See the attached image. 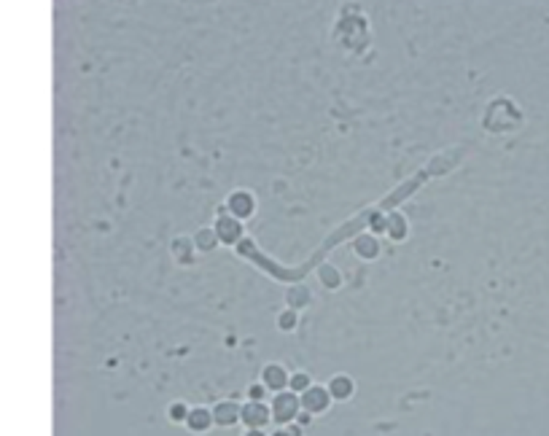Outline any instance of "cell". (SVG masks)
Instances as JSON below:
<instances>
[{"instance_id": "e0dca14e", "label": "cell", "mask_w": 549, "mask_h": 436, "mask_svg": "<svg viewBox=\"0 0 549 436\" xmlns=\"http://www.w3.org/2000/svg\"><path fill=\"white\" fill-rule=\"evenodd\" d=\"M186 415H189V407H186V404H181V401H178V404H172L170 407L172 420H183V423H186Z\"/></svg>"}, {"instance_id": "d6986e66", "label": "cell", "mask_w": 549, "mask_h": 436, "mask_svg": "<svg viewBox=\"0 0 549 436\" xmlns=\"http://www.w3.org/2000/svg\"><path fill=\"white\" fill-rule=\"evenodd\" d=\"M372 229H375V232H385V229H388V218H375V221H372Z\"/></svg>"}, {"instance_id": "ac0fdd59", "label": "cell", "mask_w": 549, "mask_h": 436, "mask_svg": "<svg viewBox=\"0 0 549 436\" xmlns=\"http://www.w3.org/2000/svg\"><path fill=\"white\" fill-rule=\"evenodd\" d=\"M248 396H250V401H262L266 396V388L264 385H250L248 388Z\"/></svg>"}, {"instance_id": "5bb4252c", "label": "cell", "mask_w": 549, "mask_h": 436, "mask_svg": "<svg viewBox=\"0 0 549 436\" xmlns=\"http://www.w3.org/2000/svg\"><path fill=\"white\" fill-rule=\"evenodd\" d=\"M194 243H197L200 250H213L216 243H218V234H216V229H200L197 237H194Z\"/></svg>"}, {"instance_id": "9a60e30c", "label": "cell", "mask_w": 549, "mask_h": 436, "mask_svg": "<svg viewBox=\"0 0 549 436\" xmlns=\"http://www.w3.org/2000/svg\"><path fill=\"white\" fill-rule=\"evenodd\" d=\"M288 388H291V393H304L307 388H313V382H310V375H304V372H296V375H291V377H288Z\"/></svg>"}, {"instance_id": "30bf717a", "label": "cell", "mask_w": 549, "mask_h": 436, "mask_svg": "<svg viewBox=\"0 0 549 436\" xmlns=\"http://www.w3.org/2000/svg\"><path fill=\"white\" fill-rule=\"evenodd\" d=\"M285 299H288V307L291 310H299L304 304H310V288H304V285H294L288 294H285Z\"/></svg>"}, {"instance_id": "ffe728a7", "label": "cell", "mask_w": 549, "mask_h": 436, "mask_svg": "<svg viewBox=\"0 0 549 436\" xmlns=\"http://www.w3.org/2000/svg\"><path fill=\"white\" fill-rule=\"evenodd\" d=\"M310 417H313V415H310V412H304V409H302V412L296 415V423H299V426L304 428V426H310Z\"/></svg>"}, {"instance_id": "7c38bea8", "label": "cell", "mask_w": 549, "mask_h": 436, "mask_svg": "<svg viewBox=\"0 0 549 436\" xmlns=\"http://www.w3.org/2000/svg\"><path fill=\"white\" fill-rule=\"evenodd\" d=\"M377 250H379V246L375 237H369V234L359 237V243H356V253H359V256H363V259H375Z\"/></svg>"}, {"instance_id": "7a4b0ae2", "label": "cell", "mask_w": 549, "mask_h": 436, "mask_svg": "<svg viewBox=\"0 0 549 436\" xmlns=\"http://www.w3.org/2000/svg\"><path fill=\"white\" fill-rule=\"evenodd\" d=\"M269 407L264 401H248L246 407H240V420L246 423L250 431H259L262 426L269 423Z\"/></svg>"}, {"instance_id": "8992f818", "label": "cell", "mask_w": 549, "mask_h": 436, "mask_svg": "<svg viewBox=\"0 0 549 436\" xmlns=\"http://www.w3.org/2000/svg\"><path fill=\"white\" fill-rule=\"evenodd\" d=\"M262 385L266 391H275V393H283L288 388V375L280 363H269L264 372H262Z\"/></svg>"}, {"instance_id": "2e32d148", "label": "cell", "mask_w": 549, "mask_h": 436, "mask_svg": "<svg viewBox=\"0 0 549 436\" xmlns=\"http://www.w3.org/2000/svg\"><path fill=\"white\" fill-rule=\"evenodd\" d=\"M280 329H285V331H291V329H296V313L294 310H285L283 315H280Z\"/></svg>"}, {"instance_id": "7402d4cb", "label": "cell", "mask_w": 549, "mask_h": 436, "mask_svg": "<svg viewBox=\"0 0 549 436\" xmlns=\"http://www.w3.org/2000/svg\"><path fill=\"white\" fill-rule=\"evenodd\" d=\"M246 436H264V434H262V431H248Z\"/></svg>"}, {"instance_id": "603a6c76", "label": "cell", "mask_w": 549, "mask_h": 436, "mask_svg": "<svg viewBox=\"0 0 549 436\" xmlns=\"http://www.w3.org/2000/svg\"><path fill=\"white\" fill-rule=\"evenodd\" d=\"M275 436H288L285 431H275Z\"/></svg>"}, {"instance_id": "3957f363", "label": "cell", "mask_w": 549, "mask_h": 436, "mask_svg": "<svg viewBox=\"0 0 549 436\" xmlns=\"http://www.w3.org/2000/svg\"><path fill=\"white\" fill-rule=\"evenodd\" d=\"M299 401H302L304 412H310V415H318V412H326V409H329V401H331V396H329V391H326V388L313 385V388H307L302 396H299Z\"/></svg>"}, {"instance_id": "6da1fadb", "label": "cell", "mask_w": 549, "mask_h": 436, "mask_svg": "<svg viewBox=\"0 0 549 436\" xmlns=\"http://www.w3.org/2000/svg\"><path fill=\"white\" fill-rule=\"evenodd\" d=\"M299 412H302V401L296 398V393H288V391L278 393L269 407V415L275 417V423H291V420H296Z\"/></svg>"}, {"instance_id": "9c48e42d", "label": "cell", "mask_w": 549, "mask_h": 436, "mask_svg": "<svg viewBox=\"0 0 549 436\" xmlns=\"http://www.w3.org/2000/svg\"><path fill=\"white\" fill-rule=\"evenodd\" d=\"M329 396L337 398V401H345V398L353 396V391H356V385H353V379L347 377V375H337V377H331L329 382Z\"/></svg>"}, {"instance_id": "277c9868", "label": "cell", "mask_w": 549, "mask_h": 436, "mask_svg": "<svg viewBox=\"0 0 549 436\" xmlns=\"http://www.w3.org/2000/svg\"><path fill=\"white\" fill-rule=\"evenodd\" d=\"M227 210H229V216L232 218H248L253 210H256V200L248 194V191H234L232 197H229V202H227Z\"/></svg>"}, {"instance_id": "ba28073f", "label": "cell", "mask_w": 549, "mask_h": 436, "mask_svg": "<svg viewBox=\"0 0 549 436\" xmlns=\"http://www.w3.org/2000/svg\"><path fill=\"white\" fill-rule=\"evenodd\" d=\"M186 426H189L194 434H202V431H208L210 426H213V412L205 409V407H194V409H189V415H186Z\"/></svg>"}, {"instance_id": "52a82bcc", "label": "cell", "mask_w": 549, "mask_h": 436, "mask_svg": "<svg viewBox=\"0 0 549 436\" xmlns=\"http://www.w3.org/2000/svg\"><path fill=\"white\" fill-rule=\"evenodd\" d=\"M240 420V407L234 401H221L213 407V423L218 426H234Z\"/></svg>"}, {"instance_id": "8fae6325", "label": "cell", "mask_w": 549, "mask_h": 436, "mask_svg": "<svg viewBox=\"0 0 549 436\" xmlns=\"http://www.w3.org/2000/svg\"><path fill=\"white\" fill-rule=\"evenodd\" d=\"M393 240H404L407 237V218L401 216V213H393L391 218H388V229H385Z\"/></svg>"}, {"instance_id": "4fadbf2b", "label": "cell", "mask_w": 549, "mask_h": 436, "mask_svg": "<svg viewBox=\"0 0 549 436\" xmlns=\"http://www.w3.org/2000/svg\"><path fill=\"white\" fill-rule=\"evenodd\" d=\"M318 278H321V283L326 285V288H340V283H342L337 266H331V264H323L321 269H318Z\"/></svg>"}, {"instance_id": "44dd1931", "label": "cell", "mask_w": 549, "mask_h": 436, "mask_svg": "<svg viewBox=\"0 0 549 436\" xmlns=\"http://www.w3.org/2000/svg\"><path fill=\"white\" fill-rule=\"evenodd\" d=\"M285 434H288V436H302V426H291V423H288Z\"/></svg>"}, {"instance_id": "5b68a950", "label": "cell", "mask_w": 549, "mask_h": 436, "mask_svg": "<svg viewBox=\"0 0 549 436\" xmlns=\"http://www.w3.org/2000/svg\"><path fill=\"white\" fill-rule=\"evenodd\" d=\"M216 234H218V243L232 246V243H237L243 237V224L237 218H232V216H221L216 221Z\"/></svg>"}]
</instances>
